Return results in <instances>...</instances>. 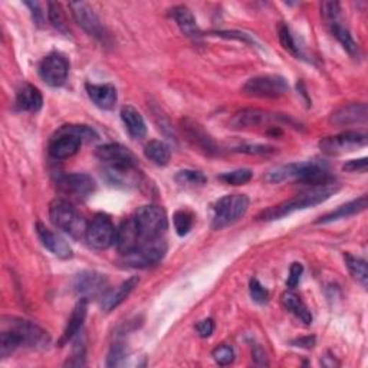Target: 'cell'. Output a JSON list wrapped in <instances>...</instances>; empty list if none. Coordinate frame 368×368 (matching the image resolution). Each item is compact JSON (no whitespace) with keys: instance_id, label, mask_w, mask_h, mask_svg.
Instances as JSON below:
<instances>
[{"instance_id":"1","label":"cell","mask_w":368,"mask_h":368,"mask_svg":"<svg viewBox=\"0 0 368 368\" xmlns=\"http://www.w3.org/2000/svg\"><path fill=\"white\" fill-rule=\"evenodd\" d=\"M337 190H338V188L333 183L322 184V186H315L314 189H311L302 195H298L294 199H289L287 202H282L280 205L269 207L268 210H263L258 216V219L262 222L280 220L298 210H305V209H309V207H314V206H318L321 203L327 202Z\"/></svg>"},{"instance_id":"2","label":"cell","mask_w":368,"mask_h":368,"mask_svg":"<svg viewBox=\"0 0 368 368\" xmlns=\"http://www.w3.org/2000/svg\"><path fill=\"white\" fill-rule=\"evenodd\" d=\"M287 178H297L312 186H322V184H330V170L326 163L312 160L280 166L270 170L265 177L268 183H281Z\"/></svg>"},{"instance_id":"3","label":"cell","mask_w":368,"mask_h":368,"mask_svg":"<svg viewBox=\"0 0 368 368\" xmlns=\"http://www.w3.org/2000/svg\"><path fill=\"white\" fill-rule=\"evenodd\" d=\"M98 134L88 125H62L51 138L50 154L57 160L74 157L84 142H94Z\"/></svg>"},{"instance_id":"4","label":"cell","mask_w":368,"mask_h":368,"mask_svg":"<svg viewBox=\"0 0 368 368\" xmlns=\"http://www.w3.org/2000/svg\"><path fill=\"white\" fill-rule=\"evenodd\" d=\"M50 217L55 227L74 239L85 238L88 223L84 216L64 199H55L50 205Z\"/></svg>"},{"instance_id":"5","label":"cell","mask_w":368,"mask_h":368,"mask_svg":"<svg viewBox=\"0 0 368 368\" xmlns=\"http://www.w3.org/2000/svg\"><path fill=\"white\" fill-rule=\"evenodd\" d=\"M132 219L143 242L163 238L168 226L166 212L156 205L142 206L135 212Z\"/></svg>"},{"instance_id":"6","label":"cell","mask_w":368,"mask_h":368,"mask_svg":"<svg viewBox=\"0 0 368 368\" xmlns=\"http://www.w3.org/2000/svg\"><path fill=\"white\" fill-rule=\"evenodd\" d=\"M249 209V197L246 195H229L222 197L213 209L212 227L214 230L224 229L242 219Z\"/></svg>"},{"instance_id":"7","label":"cell","mask_w":368,"mask_h":368,"mask_svg":"<svg viewBox=\"0 0 368 368\" xmlns=\"http://www.w3.org/2000/svg\"><path fill=\"white\" fill-rule=\"evenodd\" d=\"M4 328L12 331L19 343L21 347L26 348H45L50 344V334L46 333L43 328L36 326L35 322L21 319V318H5L4 319Z\"/></svg>"},{"instance_id":"8","label":"cell","mask_w":368,"mask_h":368,"mask_svg":"<svg viewBox=\"0 0 368 368\" xmlns=\"http://www.w3.org/2000/svg\"><path fill=\"white\" fill-rule=\"evenodd\" d=\"M167 253V243L163 238L146 241L132 252L122 255L121 263L130 268H149L157 265Z\"/></svg>"},{"instance_id":"9","label":"cell","mask_w":368,"mask_h":368,"mask_svg":"<svg viewBox=\"0 0 368 368\" xmlns=\"http://www.w3.org/2000/svg\"><path fill=\"white\" fill-rule=\"evenodd\" d=\"M289 91L285 78L280 75H259L243 85V92L255 98H281Z\"/></svg>"},{"instance_id":"10","label":"cell","mask_w":368,"mask_h":368,"mask_svg":"<svg viewBox=\"0 0 368 368\" xmlns=\"http://www.w3.org/2000/svg\"><path fill=\"white\" fill-rule=\"evenodd\" d=\"M115 236L117 229L111 217L104 213H98L88 223L85 241L91 248L97 251H104L115 243Z\"/></svg>"},{"instance_id":"11","label":"cell","mask_w":368,"mask_h":368,"mask_svg":"<svg viewBox=\"0 0 368 368\" xmlns=\"http://www.w3.org/2000/svg\"><path fill=\"white\" fill-rule=\"evenodd\" d=\"M368 143V135L360 131H345L343 134L327 137L321 140L319 147L328 156H338L343 153L354 151L360 147H365Z\"/></svg>"},{"instance_id":"12","label":"cell","mask_w":368,"mask_h":368,"mask_svg":"<svg viewBox=\"0 0 368 368\" xmlns=\"http://www.w3.org/2000/svg\"><path fill=\"white\" fill-rule=\"evenodd\" d=\"M57 188L65 196L84 200L96 192L97 184L96 180L88 174L74 173L59 177L57 181Z\"/></svg>"},{"instance_id":"13","label":"cell","mask_w":368,"mask_h":368,"mask_svg":"<svg viewBox=\"0 0 368 368\" xmlns=\"http://www.w3.org/2000/svg\"><path fill=\"white\" fill-rule=\"evenodd\" d=\"M107 288H108V278L105 275L96 270L81 272L74 280L75 292L86 301L104 297Z\"/></svg>"},{"instance_id":"14","label":"cell","mask_w":368,"mask_h":368,"mask_svg":"<svg viewBox=\"0 0 368 368\" xmlns=\"http://www.w3.org/2000/svg\"><path fill=\"white\" fill-rule=\"evenodd\" d=\"M38 71L45 84L57 88L65 84L69 74V64L64 55L54 52L40 61Z\"/></svg>"},{"instance_id":"15","label":"cell","mask_w":368,"mask_h":368,"mask_svg":"<svg viewBox=\"0 0 368 368\" xmlns=\"http://www.w3.org/2000/svg\"><path fill=\"white\" fill-rule=\"evenodd\" d=\"M69 8L72 11V15L76 21V23L91 36H94L97 39L104 40L105 38V30L104 26L101 25V21L96 15V12L92 11V8L88 4L84 2H72L69 4Z\"/></svg>"},{"instance_id":"16","label":"cell","mask_w":368,"mask_h":368,"mask_svg":"<svg viewBox=\"0 0 368 368\" xmlns=\"http://www.w3.org/2000/svg\"><path fill=\"white\" fill-rule=\"evenodd\" d=\"M104 178L114 188H135L142 180V171L135 166H104Z\"/></svg>"},{"instance_id":"17","label":"cell","mask_w":368,"mask_h":368,"mask_svg":"<svg viewBox=\"0 0 368 368\" xmlns=\"http://www.w3.org/2000/svg\"><path fill=\"white\" fill-rule=\"evenodd\" d=\"M96 156L104 166H135V156L121 144H105L97 149Z\"/></svg>"},{"instance_id":"18","label":"cell","mask_w":368,"mask_h":368,"mask_svg":"<svg viewBox=\"0 0 368 368\" xmlns=\"http://www.w3.org/2000/svg\"><path fill=\"white\" fill-rule=\"evenodd\" d=\"M36 234H38V238L42 242V245L50 252H52L55 256H58L59 259L72 258V249H71L69 243L59 235L54 234L52 230L43 226L42 223L36 224Z\"/></svg>"},{"instance_id":"19","label":"cell","mask_w":368,"mask_h":368,"mask_svg":"<svg viewBox=\"0 0 368 368\" xmlns=\"http://www.w3.org/2000/svg\"><path fill=\"white\" fill-rule=\"evenodd\" d=\"M143 243L138 229L135 226L134 219L124 220L120 227L117 229V236H115V245L121 255L132 252L135 248H138Z\"/></svg>"},{"instance_id":"20","label":"cell","mask_w":368,"mask_h":368,"mask_svg":"<svg viewBox=\"0 0 368 368\" xmlns=\"http://www.w3.org/2000/svg\"><path fill=\"white\" fill-rule=\"evenodd\" d=\"M368 110L367 105L360 103V104H348L337 111L333 113L330 121L334 125L338 127H347V125H354V124H364L367 121Z\"/></svg>"},{"instance_id":"21","label":"cell","mask_w":368,"mask_h":368,"mask_svg":"<svg viewBox=\"0 0 368 368\" xmlns=\"http://www.w3.org/2000/svg\"><path fill=\"white\" fill-rule=\"evenodd\" d=\"M89 100L101 110H111L117 104V89L111 84H86Z\"/></svg>"},{"instance_id":"22","label":"cell","mask_w":368,"mask_h":368,"mask_svg":"<svg viewBox=\"0 0 368 368\" xmlns=\"http://www.w3.org/2000/svg\"><path fill=\"white\" fill-rule=\"evenodd\" d=\"M276 115L269 114L262 110L256 108H246L234 115V118L230 120V125L232 128H251V127H260L265 125L270 121H275Z\"/></svg>"},{"instance_id":"23","label":"cell","mask_w":368,"mask_h":368,"mask_svg":"<svg viewBox=\"0 0 368 368\" xmlns=\"http://www.w3.org/2000/svg\"><path fill=\"white\" fill-rule=\"evenodd\" d=\"M183 130L186 131L188 140L197 149H200L202 151H205L206 154H213L217 151V147L214 144V142L210 138V135L196 122L186 120L183 122Z\"/></svg>"},{"instance_id":"24","label":"cell","mask_w":368,"mask_h":368,"mask_svg":"<svg viewBox=\"0 0 368 368\" xmlns=\"http://www.w3.org/2000/svg\"><path fill=\"white\" fill-rule=\"evenodd\" d=\"M140 282V280L137 276H132V278L124 281L121 285H118L115 289L107 292L103 297V309L105 312H111L113 309H115L117 306H120L130 295L131 292L135 289V287Z\"/></svg>"},{"instance_id":"25","label":"cell","mask_w":368,"mask_h":368,"mask_svg":"<svg viewBox=\"0 0 368 368\" xmlns=\"http://www.w3.org/2000/svg\"><path fill=\"white\" fill-rule=\"evenodd\" d=\"M42 105H43V97L36 86L30 84H25L18 89L16 107L21 111L38 113L42 108Z\"/></svg>"},{"instance_id":"26","label":"cell","mask_w":368,"mask_h":368,"mask_svg":"<svg viewBox=\"0 0 368 368\" xmlns=\"http://www.w3.org/2000/svg\"><path fill=\"white\" fill-rule=\"evenodd\" d=\"M365 207H367V196H361L360 199H355L347 205H343L337 210L319 217L316 220V224H328L333 222H338L341 219H348L351 216H355V214L364 212Z\"/></svg>"},{"instance_id":"27","label":"cell","mask_w":368,"mask_h":368,"mask_svg":"<svg viewBox=\"0 0 368 368\" xmlns=\"http://www.w3.org/2000/svg\"><path fill=\"white\" fill-rule=\"evenodd\" d=\"M86 311H88V301L81 298L78 301V304L75 305V308H74V311H72V314H71V316L68 319L67 328H65L64 335H62V338L59 341L61 345L69 343L75 335L79 334V330L82 328V324H84V321L86 318Z\"/></svg>"},{"instance_id":"28","label":"cell","mask_w":368,"mask_h":368,"mask_svg":"<svg viewBox=\"0 0 368 368\" xmlns=\"http://www.w3.org/2000/svg\"><path fill=\"white\" fill-rule=\"evenodd\" d=\"M121 120L125 125V130L132 138H143L147 134V125L143 115L131 105H125L121 110Z\"/></svg>"},{"instance_id":"29","label":"cell","mask_w":368,"mask_h":368,"mask_svg":"<svg viewBox=\"0 0 368 368\" xmlns=\"http://www.w3.org/2000/svg\"><path fill=\"white\" fill-rule=\"evenodd\" d=\"M171 18L176 21L180 30L189 38H199L200 29L193 16L192 11L188 6H176L171 9Z\"/></svg>"},{"instance_id":"30","label":"cell","mask_w":368,"mask_h":368,"mask_svg":"<svg viewBox=\"0 0 368 368\" xmlns=\"http://www.w3.org/2000/svg\"><path fill=\"white\" fill-rule=\"evenodd\" d=\"M282 304L284 306L292 312L297 318H299L304 324L309 326L312 322V314L311 311L306 308V305L302 302L301 297L292 291H287L284 295H282Z\"/></svg>"},{"instance_id":"31","label":"cell","mask_w":368,"mask_h":368,"mask_svg":"<svg viewBox=\"0 0 368 368\" xmlns=\"http://www.w3.org/2000/svg\"><path fill=\"white\" fill-rule=\"evenodd\" d=\"M144 154L146 157L153 161L156 166H167L171 157V151L170 147L159 140H153L150 143H147V146L144 147Z\"/></svg>"},{"instance_id":"32","label":"cell","mask_w":368,"mask_h":368,"mask_svg":"<svg viewBox=\"0 0 368 368\" xmlns=\"http://www.w3.org/2000/svg\"><path fill=\"white\" fill-rule=\"evenodd\" d=\"M345 259V265L350 270V273L352 275V278L360 282L364 288H367V282H368V270H367V262L358 256H354L351 253H345L344 256Z\"/></svg>"},{"instance_id":"33","label":"cell","mask_w":368,"mask_h":368,"mask_svg":"<svg viewBox=\"0 0 368 368\" xmlns=\"http://www.w3.org/2000/svg\"><path fill=\"white\" fill-rule=\"evenodd\" d=\"M331 25V32L333 35L335 36V39L343 45V48L351 55V57H355L358 55V45L357 42L354 40L352 35L350 33V30L347 28H344L341 23L338 22H334V23H330Z\"/></svg>"},{"instance_id":"34","label":"cell","mask_w":368,"mask_h":368,"mask_svg":"<svg viewBox=\"0 0 368 368\" xmlns=\"http://www.w3.org/2000/svg\"><path fill=\"white\" fill-rule=\"evenodd\" d=\"M174 178L184 188H200L207 181L206 176L197 170H180Z\"/></svg>"},{"instance_id":"35","label":"cell","mask_w":368,"mask_h":368,"mask_svg":"<svg viewBox=\"0 0 368 368\" xmlns=\"http://www.w3.org/2000/svg\"><path fill=\"white\" fill-rule=\"evenodd\" d=\"M253 177V171L249 168H238L234 171H227L219 176V180L223 181L229 186H243V184L249 183Z\"/></svg>"},{"instance_id":"36","label":"cell","mask_w":368,"mask_h":368,"mask_svg":"<svg viewBox=\"0 0 368 368\" xmlns=\"http://www.w3.org/2000/svg\"><path fill=\"white\" fill-rule=\"evenodd\" d=\"M174 229L178 236H186L193 227V214L188 210H178L173 217Z\"/></svg>"},{"instance_id":"37","label":"cell","mask_w":368,"mask_h":368,"mask_svg":"<svg viewBox=\"0 0 368 368\" xmlns=\"http://www.w3.org/2000/svg\"><path fill=\"white\" fill-rule=\"evenodd\" d=\"M48 18L54 28H57L58 30L65 32V33L68 32L67 18H65V12H64L61 4H55V2L48 4Z\"/></svg>"},{"instance_id":"38","label":"cell","mask_w":368,"mask_h":368,"mask_svg":"<svg viewBox=\"0 0 368 368\" xmlns=\"http://www.w3.org/2000/svg\"><path fill=\"white\" fill-rule=\"evenodd\" d=\"M280 42H281V45L284 46L287 51H289L295 57H302V52L299 50V46L297 45L295 38H294L291 29L287 25H282L280 28Z\"/></svg>"},{"instance_id":"39","label":"cell","mask_w":368,"mask_h":368,"mask_svg":"<svg viewBox=\"0 0 368 368\" xmlns=\"http://www.w3.org/2000/svg\"><path fill=\"white\" fill-rule=\"evenodd\" d=\"M212 357L219 365H229L235 361V350L232 345L222 344L213 350Z\"/></svg>"},{"instance_id":"40","label":"cell","mask_w":368,"mask_h":368,"mask_svg":"<svg viewBox=\"0 0 368 368\" xmlns=\"http://www.w3.org/2000/svg\"><path fill=\"white\" fill-rule=\"evenodd\" d=\"M127 354H128V351H127V348L122 344H114L113 348L108 352L107 365L108 367H118V365H121L125 361Z\"/></svg>"},{"instance_id":"41","label":"cell","mask_w":368,"mask_h":368,"mask_svg":"<svg viewBox=\"0 0 368 368\" xmlns=\"http://www.w3.org/2000/svg\"><path fill=\"white\" fill-rule=\"evenodd\" d=\"M249 292H251V298L256 302V304H266L269 299V292L268 289L258 281V280H251L249 284Z\"/></svg>"},{"instance_id":"42","label":"cell","mask_w":368,"mask_h":368,"mask_svg":"<svg viewBox=\"0 0 368 368\" xmlns=\"http://www.w3.org/2000/svg\"><path fill=\"white\" fill-rule=\"evenodd\" d=\"M321 11H322V15H324V18L330 23H334V22H337V18L340 16V4L326 2V4H322Z\"/></svg>"},{"instance_id":"43","label":"cell","mask_w":368,"mask_h":368,"mask_svg":"<svg viewBox=\"0 0 368 368\" xmlns=\"http://www.w3.org/2000/svg\"><path fill=\"white\" fill-rule=\"evenodd\" d=\"M302 272H304V266L298 262L292 263L291 265V269H289V276H288V281H287V287L289 289H294L298 287L299 281H301V276H302Z\"/></svg>"},{"instance_id":"44","label":"cell","mask_w":368,"mask_h":368,"mask_svg":"<svg viewBox=\"0 0 368 368\" xmlns=\"http://www.w3.org/2000/svg\"><path fill=\"white\" fill-rule=\"evenodd\" d=\"M235 151L245 153V154H268V153H273V149L260 144H242L236 147Z\"/></svg>"},{"instance_id":"45","label":"cell","mask_w":368,"mask_h":368,"mask_svg":"<svg viewBox=\"0 0 368 368\" xmlns=\"http://www.w3.org/2000/svg\"><path fill=\"white\" fill-rule=\"evenodd\" d=\"M216 36H220V38H227V39H238L241 42H246V43H255V40L243 33V32H235V30H217V32H213Z\"/></svg>"},{"instance_id":"46","label":"cell","mask_w":368,"mask_h":368,"mask_svg":"<svg viewBox=\"0 0 368 368\" xmlns=\"http://www.w3.org/2000/svg\"><path fill=\"white\" fill-rule=\"evenodd\" d=\"M196 331L202 338H209L214 333V321L212 318L200 321L196 326Z\"/></svg>"},{"instance_id":"47","label":"cell","mask_w":368,"mask_h":368,"mask_svg":"<svg viewBox=\"0 0 368 368\" xmlns=\"http://www.w3.org/2000/svg\"><path fill=\"white\" fill-rule=\"evenodd\" d=\"M367 167H368V160L365 157L362 159H358V160H350L348 163L344 164V170L347 171H351V173H364L367 171Z\"/></svg>"},{"instance_id":"48","label":"cell","mask_w":368,"mask_h":368,"mask_svg":"<svg viewBox=\"0 0 368 368\" xmlns=\"http://www.w3.org/2000/svg\"><path fill=\"white\" fill-rule=\"evenodd\" d=\"M314 343H315V340H314V338H302V340H298L295 344H298L297 347L312 348V347H314Z\"/></svg>"}]
</instances>
